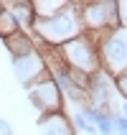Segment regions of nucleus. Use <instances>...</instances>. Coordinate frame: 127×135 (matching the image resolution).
<instances>
[{"label":"nucleus","mask_w":127,"mask_h":135,"mask_svg":"<svg viewBox=\"0 0 127 135\" xmlns=\"http://www.w3.org/2000/svg\"><path fill=\"white\" fill-rule=\"evenodd\" d=\"M84 33H109L120 28V15H117V0H87L79 10Z\"/></svg>","instance_id":"20e7f679"},{"label":"nucleus","mask_w":127,"mask_h":135,"mask_svg":"<svg viewBox=\"0 0 127 135\" xmlns=\"http://www.w3.org/2000/svg\"><path fill=\"white\" fill-rule=\"evenodd\" d=\"M69 120H71V128L76 130V133H84V135H97V128L92 125L87 117H84L79 110H74V112L69 115Z\"/></svg>","instance_id":"9b49d317"},{"label":"nucleus","mask_w":127,"mask_h":135,"mask_svg":"<svg viewBox=\"0 0 127 135\" xmlns=\"http://www.w3.org/2000/svg\"><path fill=\"white\" fill-rule=\"evenodd\" d=\"M38 130L41 135H76V130L71 128L66 112H56V115H41L38 117Z\"/></svg>","instance_id":"6e6552de"},{"label":"nucleus","mask_w":127,"mask_h":135,"mask_svg":"<svg viewBox=\"0 0 127 135\" xmlns=\"http://www.w3.org/2000/svg\"><path fill=\"white\" fill-rule=\"evenodd\" d=\"M18 31H21V28H18V23L13 21V15L0 8V38L5 41V38H10L13 33H18Z\"/></svg>","instance_id":"f8f14e48"},{"label":"nucleus","mask_w":127,"mask_h":135,"mask_svg":"<svg viewBox=\"0 0 127 135\" xmlns=\"http://www.w3.org/2000/svg\"><path fill=\"white\" fill-rule=\"evenodd\" d=\"M3 10H8V13L13 15V21L18 23V28H21L23 33H31L33 23H36L31 0H5V3H3Z\"/></svg>","instance_id":"0eeeda50"},{"label":"nucleus","mask_w":127,"mask_h":135,"mask_svg":"<svg viewBox=\"0 0 127 135\" xmlns=\"http://www.w3.org/2000/svg\"><path fill=\"white\" fill-rule=\"evenodd\" d=\"M59 56L71 71H79V74H87V76H92L94 71L102 69V64H99V51H97L94 41H92L87 33H82V36H76L74 41L64 44L59 49Z\"/></svg>","instance_id":"7ed1b4c3"},{"label":"nucleus","mask_w":127,"mask_h":135,"mask_svg":"<svg viewBox=\"0 0 127 135\" xmlns=\"http://www.w3.org/2000/svg\"><path fill=\"white\" fill-rule=\"evenodd\" d=\"M117 15H120V28L127 31V0H117Z\"/></svg>","instance_id":"2eb2a0df"},{"label":"nucleus","mask_w":127,"mask_h":135,"mask_svg":"<svg viewBox=\"0 0 127 135\" xmlns=\"http://www.w3.org/2000/svg\"><path fill=\"white\" fill-rule=\"evenodd\" d=\"M94 128H97V135H114V125H112V115L107 112H97L94 110Z\"/></svg>","instance_id":"ddd939ff"},{"label":"nucleus","mask_w":127,"mask_h":135,"mask_svg":"<svg viewBox=\"0 0 127 135\" xmlns=\"http://www.w3.org/2000/svg\"><path fill=\"white\" fill-rule=\"evenodd\" d=\"M28 102L36 107L38 115L66 112V99H64L59 84L53 82L51 74H43L38 82H33V84L28 87Z\"/></svg>","instance_id":"39448f33"},{"label":"nucleus","mask_w":127,"mask_h":135,"mask_svg":"<svg viewBox=\"0 0 127 135\" xmlns=\"http://www.w3.org/2000/svg\"><path fill=\"white\" fill-rule=\"evenodd\" d=\"M13 61V74H15V79L28 89L33 82H38L43 74H48V69H46V61H43V56L38 51H33V54H28V56H21V59H10Z\"/></svg>","instance_id":"423d86ee"},{"label":"nucleus","mask_w":127,"mask_h":135,"mask_svg":"<svg viewBox=\"0 0 127 135\" xmlns=\"http://www.w3.org/2000/svg\"><path fill=\"white\" fill-rule=\"evenodd\" d=\"M0 8H3V3H0Z\"/></svg>","instance_id":"a211bd4d"},{"label":"nucleus","mask_w":127,"mask_h":135,"mask_svg":"<svg viewBox=\"0 0 127 135\" xmlns=\"http://www.w3.org/2000/svg\"><path fill=\"white\" fill-rule=\"evenodd\" d=\"M69 0H31V8H33V15H36L38 21H43V18H53V15H59L61 10H66Z\"/></svg>","instance_id":"9d476101"},{"label":"nucleus","mask_w":127,"mask_h":135,"mask_svg":"<svg viewBox=\"0 0 127 135\" xmlns=\"http://www.w3.org/2000/svg\"><path fill=\"white\" fill-rule=\"evenodd\" d=\"M114 87H117V92H120V97L127 102V69L122 71V74L114 76Z\"/></svg>","instance_id":"4468645a"},{"label":"nucleus","mask_w":127,"mask_h":135,"mask_svg":"<svg viewBox=\"0 0 127 135\" xmlns=\"http://www.w3.org/2000/svg\"><path fill=\"white\" fill-rule=\"evenodd\" d=\"M89 38L94 41V46L99 51L102 71H107L114 79L117 74H122L127 69V31L117 28V31H109V33H94Z\"/></svg>","instance_id":"f03ea898"},{"label":"nucleus","mask_w":127,"mask_h":135,"mask_svg":"<svg viewBox=\"0 0 127 135\" xmlns=\"http://www.w3.org/2000/svg\"><path fill=\"white\" fill-rule=\"evenodd\" d=\"M0 135H15L13 122H8L5 117H0Z\"/></svg>","instance_id":"dca6fc26"},{"label":"nucleus","mask_w":127,"mask_h":135,"mask_svg":"<svg viewBox=\"0 0 127 135\" xmlns=\"http://www.w3.org/2000/svg\"><path fill=\"white\" fill-rule=\"evenodd\" d=\"M79 10H82V3H74L69 0L66 10H61L59 15L53 18H43V21L33 23V38L43 46H51V49H61L64 44L74 41L76 36H82V18H79Z\"/></svg>","instance_id":"f257e3e1"},{"label":"nucleus","mask_w":127,"mask_h":135,"mask_svg":"<svg viewBox=\"0 0 127 135\" xmlns=\"http://www.w3.org/2000/svg\"><path fill=\"white\" fill-rule=\"evenodd\" d=\"M117 112H120L122 117H125V120H127V102H125V99H122V102H120V107H117Z\"/></svg>","instance_id":"f3484780"},{"label":"nucleus","mask_w":127,"mask_h":135,"mask_svg":"<svg viewBox=\"0 0 127 135\" xmlns=\"http://www.w3.org/2000/svg\"><path fill=\"white\" fill-rule=\"evenodd\" d=\"M3 44H5L8 54H10V59H21V56H28V54L38 51V41L31 36V33H23V31L13 33V36L5 38Z\"/></svg>","instance_id":"1a4fd4ad"}]
</instances>
